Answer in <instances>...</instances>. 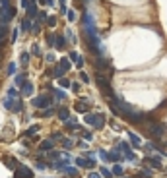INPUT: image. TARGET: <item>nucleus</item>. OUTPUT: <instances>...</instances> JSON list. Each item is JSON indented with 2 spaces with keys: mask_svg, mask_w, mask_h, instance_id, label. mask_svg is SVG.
I'll use <instances>...</instances> for the list:
<instances>
[{
  "mask_svg": "<svg viewBox=\"0 0 167 178\" xmlns=\"http://www.w3.org/2000/svg\"><path fill=\"white\" fill-rule=\"evenodd\" d=\"M16 15V8L10 4V0H0V23L8 25Z\"/></svg>",
  "mask_w": 167,
  "mask_h": 178,
  "instance_id": "nucleus-1",
  "label": "nucleus"
},
{
  "mask_svg": "<svg viewBox=\"0 0 167 178\" xmlns=\"http://www.w3.org/2000/svg\"><path fill=\"white\" fill-rule=\"evenodd\" d=\"M95 83L99 87H101V91L105 93L107 97H111L113 95V89H111V76H103L101 72H97V76H95Z\"/></svg>",
  "mask_w": 167,
  "mask_h": 178,
  "instance_id": "nucleus-2",
  "label": "nucleus"
},
{
  "mask_svg": "<svg viewBox=\"0 0 167 178\" xmlns=\"http://www.w3.org/2000/svg\"><path fill=\"white\" fill-rule=\"evenodd\" d=\"M146 128H148V132L154 135V138H163L165 135V126L161 122H154V120H148L146 122Z\"/></svg>",
  "mask_w": 167,
  "mask_h": 178,
  "instance_id": "nucleus-3",
  "label": "nucleus"
},
{
  "mask_svg": "<svg viewBox=\"0 0 167 178\" xmlns=\"http://www.w3.org/2000/svg\"><path fill=\"white\" fill-rule=\"evenodd\" d=\"M51 103H53V95H49V93L37 95L33 101H31V104H33L35 108H47V107H51Z\"/></svg>",
  "mask_w": 167,
  "mask_h": 178,
  "instance_id": "nucleus-4",
  "label": "nucleus"
},
{
  "mask_svg": "<svg viewBox=\"0 0 167 178\" xmlns=\"http://www.w3.org/2000/svg\"><path fill=\"white\" fill-rule=\"evenodd\" d=\"M84 122L91 124V126H95V128H103L105 126V116H103V114H86V116H84Z\"/></svg>",
  "mask_w": 167,
  "mask_h": 178,
  "instance_id": "nucleus-5",
  "label": "nucleus"
},
{
  "mask_svg": "<svg viewBox=\"0 0 167 178\" xmlns=\"http://www.w3.org/2000/svg\"><path fill=\"white\" fill-rule=\"evenodd\" d=\"M14 178H33V170L27 169L25 165H22L18 169H14Z\"/></svg>",
  "mask_w": 167,
  "mask_h": 178,
  "instance_id": "nucleus-6",
  "label": "nucleus"
},
{
  "mask_svg": "<svg viewBox=\"0 0 167 178\" xmlns=\"http://www.w3.org/2000/svg\"><path fill=\"white\" fill-rule=\"evenodd\" d=\"M74 163L80 166V169H93V166H95V159H93V157H90V159L78 157V159H74Z\"/></svg>",
  "mask_w": 167,
  "mask_h": 178,
  "instance_id": "nucleus-7",
  "label": "nucleus"
},
{
  "mask_svg": "<svg viewBox=\"0 0 167 178\" xmlns=\"http://www.w3.org/2000/svg\"><path fill=\"white\" fill-rule=\"evenodd\" d=\"M109 66H111V60L103 58V56H97V60H95V70H97V72H101V74H103Z\"/></svg>",
  "mask_w": 167,
  "mask_h": 178,
  "instance_id": "nucleus-8",
  "label": "nucleus"
},
{
  "mask_svg": "<svg viewBox=\"0 0 167 178\" xmlns=\"http://www.w3.org/2000/svg\"><path fill=\"white\" fill-rule=\"evenodd\" d=\"M68 60H70V62H76V66H78V68H82V66H84V58H82L80 54H78L76 50L68 52Z\"/></svg>",
  "mask_w": 167,
  "mask_h": 178,
  "instance_id": "nucleus-9",
  "label": "nucleus"
},
{
  "mask_svg": "<svg viewBox=\"0 0 167 178\" xmlns=\"http://www.w3.org/2000/svg\"><path fill=\"white\" fill-rule=\"evenodd\" d=\"M20 89H22V95H25V97L33 95V83H29V81H23L20 85Z\"/></svg>",
  "mask_w": 167,
  "mask_h": 178,
  "instance_id": "nucleus-10",
  "label": "nucleus"
},
{
  "mask_svg": "<svg viewBox=\"0 0 167 178\" xmlns=\"http://www.w3.org/2000/svg\"><path fill=\"white\" fill-rule=\"evenodd\" d=\"M109 161H113V163H121V161H124V157L121 155V151L115 147L111 153H109Z\"/></svg>",
  "mask_w": 167,
  "mask_h": 178,
  "instance_id": "nucleus-11",
  "label": "nucleus"
},
{
  "mask_svg": "<svg viewBox=\"0 0 167 178\" xmlns=\"http://www.w3.org/2000/svg\"><path fill=\"white\" fill-rule=\"evenodd\" d=\"M144 163L150 165V166H154V169H161V159H158V157H146Z\"/></svg>",
  "mask_w": 167,
  "mask_h": 178,
  "instance_id": "nucleus-12",
  "label": "nucleus"
},
{
  "mask_svg": "<svg viewBox=\"0 0 167 178\" xmlns=\"http://www.w3.org/2000/svg\"><path fill=\"white\" fill-rule=\"evenodd\" d=\"M84 101H86V103H82V101H78V103H76V111H78V112H87V111H90L91 103L87 101V99H84Z\"/></svg>",
  "mask_w": 167,
  "mask_h": 178,
  "instance_id": "nucleus-13",
  "label": "nucleus"
},
{
  "mask_svg": "<svg viewBox=\"0 0 167 178\" xmlns=\"http://www.w3.org/2000/svg\"><path fill=\"white\" fill-rule=\"evenodd\" d=\"M53 143H55L53 139H45V141H41V145H39V151H51V149L55 147Z\"/></svg>",
  "mask_w": 167,
  "mask_h": 178,
  "instance_id": "nucleus-14",
  "label": "nucleus"
},
{
  "mask_svg": "<svg viewBox=\"0 0 167 178\" xmlns=\"http://www.w3.org/2000/svg\"><path fill=\"white\" fill-rule=\"evenodd\" d=\"M66 45V37L64 35H55V46L56 49H64Z\"/></svg>",
  "mask_w": 167,
  "mask_h": 178,
  "instance_id": "nucleus-15",
  "label": "nucleus"
},
{
  "mask_svg": "<svg viewBox=\"0 0 167 178\" xmlns=\"http://www.w3.org/2000/svg\"><path fill=\"white\" fill-rule=\"evenodd\" d=\"M2 163H4V166H6V169H16V159L14 157H2Z\"/></svg>",
  "mask_w": 167,
  "mask_h": 178,
  "instance_id": "nucleus-16",
  "label": "nucleus"
},
{
  "mask_svg": "<svg viewBox=\"0 0 167 178\" xmlns=\"http://www.w3.org/2000/svg\"><path fill=\"white\" fill-rule=\"evenodd\" d=\"M68 116H70L68 107H60V108H59V118L62 120V122H66V120H68Z\"/></svg>",
  "mask_w": 167,
  "mask_h": 178,
  "instance_id": "nucleus-17",
  "label": "nucleus"
},
{
  "mask_svg": "<svg viewBox=\"0 0 167 178\" xmlns=\"http://www.w3.org/2000/svg\"><path fill=\"white\" fill-rule=\"evenodd\" d=\"M47 74H49V76H53V77H55V80H59V77H62V76H64V74H66V72H64V70H62V68H60V66H56V68H55V72H47Z\"/></svg>",
  "mask_w": 167,
  "mask_h": 178,
  "instance_id": "nucleus-18",
  "label": "nucleus"
},
{
  "mask_svg": "<svg viewBox=\"0 0 167 178\" xmlns=\"http://www.w3.org/2000/svg\"><path fill=\"white\" fill-rule=\"evenodd\" d=\"M59 66H60L64 72H68L70 68H72V62H70L68 58H60V60H59Z\"/></svg>",
  "mask_w": 167,
  "mask_h": 178,
  "instance_id": "nucleus-19",
  "label": "nucleus"
},
{
  "mask_svg": "<svg viewBox=\"0 0 167 178\" xmlns=\"http://www.w3.org/2000/svg\"><path fill=\"white\" fill-rule=\"evenodd\" d=\"M23 111V103L20 99H14V104H12V112H22Z\"/></svg>",
  "mask_w": 167,
  "mask_h": 178,
  "instance_id": "nucleus-20",
  "label": "nucleus"
},
{
  "mask_svg": "<svg viewBox=\"0 0 167 178\" xmlns=\"http://www.w3.org/2000/svg\"><path fill=\"white\" fill-rule=\"evenodd\" d=\"M27 15L29 18H35V15H37V4H27Z\"/></svg>",
  "mask_w": 167,
  "mask_h": 178,
  "instance_id": "nucleus-21",
  "label": "nucleus"
},
{
  "mask_svg": "<svg viewBox=\"0 0 167 178\" xmlns=\"http://www.w3.org/2000/svg\"><path fill=\"white\" fill-rule=\"evenodd\" d=\"M128 139H130V141H132V145H134V147H136V149L140 147V138H138V135H136V134H132V132H128Z\"/></svg>",
  "mask_w": 167,
  "mask_h": 178,
  "instance_id": "nucleus-22",
  "label": "nucleus"
},
{
  "mask_svg": "<svg viewBox=\"0 0 167 178\" xmlns=\"http://www.w3.org/2000/svg\"><path fill=\"white\" fill-rule=\"evenodd\" d=\"M14 99L16 97H8V99H4L2 104H4V108H8V111H12V104H14Z\"/></svg>",
  "mask_w": 167,
  "mask_h": 178,
  "instance_id": "nucleus-23",
  "label": "nucleus"
},
{
  "mask_svg": "<svg viewBox=\"0 0 167 178\" xmlns=\"http://www.w3.org/2000/svg\"><path fill=\"white\" fill-rule=\"evenodd\" d=\"M66 39H70V43H78V39H76V35H74V31L72 29H66Z\"/></svg>",
  "mask_w": 167,
  "mask_h": 178,
  "instance_id": "nucleus-24",
  "label": "nucleus"
},
{
  "mask_svg": "<svg viewBox=\"0 0 167 178\" xmlns=\"http://www.w3.org/2000/svg\"><path fill=\"white\" fill-rule=\"evenodd\" d=\"M123 172H124V169H123L121 165H115V166H113V176H115V174H117V176H123Z\"/></svg>",
  "mask_w": 167,
  "mask_h": 178,
  "instance_id": "nucleus-25",
  "label": "nucleus"
},
{
  "mask_svg": "<svg viewBox=\"0 0 167 178\" xmlns=\"http://www.w3.org/2000/svg\"><path fill=\"white\" fill-rule=\"evenodd\" d=\"M99 174L105 176V178H113V172H111V170H107L105 166H101V169H99Z\"/></svg>",
  "mask_w": 167,
  "mask_h": 178,
  "instance_id": "nucleus-26",
  "label": "nucleus"
},
{
  "mask_svg": "<svg viewBox=\"0 0 167 178\" xmlns=\"http://www.w3.org/2000/svg\"><path fill=\"white\" fill-rule=\"evenodd\" d=\"M60 141H62V147H64L66 151H68V149L72 147V145H74V141H72V139H64V138H62Z\"/></svg>",
  "mask_w": 167,
  "mask_h": 178,
  "instance_id": "nucleus-27",
  "label": "nucleus"
},
{
  "mask_svg": "<svg viewBox=\"0 0 167 178\" xmlns=\"http://www.w3.org/2000/svg\"><path fill=\"white\" fill-rule=\"evenodd\" d=\"M29 25H31L29 18H25V19H22V25H20V29H22V31H27V29H29Z\"/></svg>",
  "mask_w": 167,
  "mask_h": 178,
  "instance_id": "nucleus-28",
  "label": "nucleus"
},
{
  "mask_svg": "<svg viewBox=\"0 0 167 178\" xmlns=\"http://www.w3.org/2000/svg\"><path fill=\"white\" fill-rule=\"evenodd\" d=\"M4 37H6V25L0 23V46H2V43H4Z\"/></svg>",
  "mask_w": 167,
  "mask_h": 178,
  "instance_id": "nucleus-29",
  "label": "nucleus"
},
{
  "mask_svg": "<svg viewBox=\"0 0 167 178\" xmlns=\"http://www.w3.org/2000/svg\"><path fill=\"white\" fill-rule=\"evenodd\" d=\"M20 62H22V66H27V62H29V54H27V52H22V56H20Z\"/></svg>",
  "mask_w": 167,
  "mask_h": 178,
  "instance_id": "nucleus-30",
  "label": "nucleus"
},
{
  "mask_svg": "<svg viewBox=\"0 0 167 178\" xmlns=\"http://www.w3.org/2000/svg\"><path fill=\"white\" fill-rule=\"evenodd\" d=\"M37 132H39V126H31L27 132H23V135H35Z\"/></svg>",
  "mask_w": 167,
  "mask_h": 178,
  "instance_id": "nucleus-31",
  "label": "nucleus"
},
{
  "mask_svg": "<svg viewBox=\"0 0 167 178\" xmlns=\"http://www.w3.org/2000/svg\"><path fill=\"white\" fill-rule=\"evenodd\" d=\"M51 89H53V87H51ZM53 93H55V95H56V97L60 99V101H64V99H66V95H64V91H60V89H53Z\"/></svg>",
  "mask_w": 167,
  "mask_h": 178,
  "instance_id": "nucleus-32",
  "label": "nucleus"
},
{
  "mask_svg": "<svg viewBox=\"0 0 167 178\" xmlns=\"http://www.w3.org/2000/svg\"><path fill=\"white\" fill-rule=\"evenodd\" d=\"M51 114H55V108H51V107H47V108H45V111H43V114H41V116H43V118H49V116H51Z\"/></svg>",
  "mask_w": 167,
  "mask_h": 178,
  "instance_id": "nucleus-33",
  "label": "nucleus"
},
{
  "mask_svg": "<svg viewBox=\"0 0 167 178\" xmlns=\"http://www.w3.org/2000/svg\"><path fill=\"white\" fill-rule=\"evenodd\" d=\"M45 22H47V25H49V27H55V25H56V18H55V15H51V18H47Z\"/></svg>",
  "mask_w": 167,
  "mask_h": 178,
  "instance_id": "nucleus-34",
  "label": "nucleus"
},
{
  "mask_svg": "<svg viewBox=\"0 0 167 178\" xmlns=\"http://www.w3.org/2000/svg\"><path fill=\"white\" fill-rule=\"evenodd\" d=\"M31 54H33V56H41V49H39V45H33V46H31Z\"/></svg>",
  "mask_w": 167,
  "mask_h": 178,
  "instance_id": "nucleus-35",
  "label": "nucleus"
},
{
  "mask_svg": "<svg viewBox=\"0 0 167 178\" xmlns=\"http://www.w3.org/2000/svg\"><path fill=\"white\" fill-rule=\"evenodd\" d=\"M8 76H14L16 74V64H14V62H10V64H8Z\"/></svg>",
  "mask_w": 167,
  "mask_h": 178,
  "instance_id": "nucleus-36",
  "label": "nucleus"
},
{
  "mask_svg": "<svg viewBox=\"0 0 167 178\" xmlns=\"http://www.w3.org/2000/svg\"><path fill=\"white\" fill-rule=\"evenodd\" d=\"M64 172H66V174H70V176H76V174H78V170H76V169H72L70 165H68V166H66V169H64Z\"/></svg>",
  "mask_w": 167,
  "mask_h": 178,
  "instance_id": "nucleus-37",
  "label": "nucleus"
},
{
  "mask_svg": "<svg viewBox=\"0 0 167 178\" xmlns=\"http://www.w3.org/2000/svg\"><path fill=\"white\" fill-rule=\"evenodd\" d=\"M23 81H25V74H22V76H16V85H18V87L22 85Z\"/></svg>",
  "mask_w": 167,
  "mask_h": 178,
  "instance_id": "nucleus-38",
  "label": "nucleus"
},
{
  "mask_svg": "<svg viewBox=\"0 0 167 178\" xmlns=\"http://www.w3.org/2000/svg\"><path fill=\"white\" fill-rule=\"evenodd\" d=\"M99 157H101V159L105 161V163H109V153H105L103 149H99Z\"/></svg>",
  "mask_w": 167,
  "mask_h": 178,
  "instance_id": "nucleus-39",
  "label": "nucleus"
},
{
  "mask_svg": "<svg viewBox=\"0 0 167 178\" xmlns=\"http://www.w3.org/2000/svg\"><path fill=\"white\" fill-rule=\"evenodd\" d=\"M47 43H49L51 46H55V35H53V33H49V35H47Z\"/></svg>",
  "mask_w": 167,
  "mask_h": 178,
  "instance_id": "nucleus-40",
  "label": "nucleus"
},
{
  "mask_svg": "<svg viewBox=\"0 0 167 178\" xmlns=\"http://www.w3.org/2000/svg\"><path fill=\"white\" fill-rule=\"evenodd\" d=\"M59 80H60V87H64V89H66V87L70 85V81H68V80H64V76H62V77H59Z\"/></svg>",
  "mask_w": 167,
  "mask_h": 178,
  "instance_id": "nucleus-41",
  "label": "nucleus"
},
{
  "mask_svg": "<svg viewBox=\"0 0 167 178\" xmlns=\"http://www.w3.org/2000/svg\"><path fill=\"white\" fill-rule=\"evenodd\" d=\"M80 80H82L84 83H90V76H87V74H84V72H80Z\"/></svg>",
  "mask_w": 167,
  "mask_h": 178,
  "instance_id": "nucleus-42",
  "label": "nucleus"
},
{
  "mask_svg": "<svg viewBox=\"0 0 167 178\" xmlns=\"http://www.w3.org/2000/svg\"><path fill=\"white\" fill-rule=\"evenodd\" d=\"M51 139H53V141H60V139H62V134H60V132H56V134L51 135Z\"/></svg>",
  "mask_w": 167,
  "mask_h": 178,
  "instance_id": "nucleus-43",
  "label": "nucleus"
},
{
  "mask_svg": "<svg viewBox=\"0 0 167 178\" xmlns=\"http://www.w3.org/2000/svg\"><path fill=\"white\" fill-rule=\"evenodd\" d=\"M16 95H18V91H16L14 87H10L8 89V97H16Z\"/></svg>",
  "mask_w": 167,
  "mask_h": 178,
  "instance_id": "nucleus-44",
  "label": "nucleus"
},
{
  "mask_svg": "<svg viewBox=\"0 0 167 178\" xmlns=\"http://www.w3.org/2000/svg\"><path fill=\"white\" fill-rule=\"evenodd\" d=\"M84 132H86V134H84V138H86L87 141H91V139H93V135H91L90 132H87V130H84Z\"/></svg>",
  "mask_w": 167,
  "mask_h": 178,
  "instance_id": "nucleus-45",
  "label": "nucleus"
},
{
  "mask_svg": "<svg viewBox=\"0 0 167 178\" xmlns=\"http://www.w3.org/2000/svg\"><path fill=\"white\" fill-rule=\"evenodd\" d=\"M45 19H47V14H45V12H41V14H39V18H37V22H45Z\"/></svg>",
  "mask_w": 167,
  "mask_h": 178,
  "instance_id": "nucleus-46",
  "label": "nucleus"
},
{
  "mask_svg": "<svg viewBox=\"0 0 167 178\" xmlns=\"http://www.w3.org/2000/svg\"><path fill=\"white\" fill-rule=\"evenodd\" d=\"M47 62H56V56L55 54H47Z\"/></svg>",
  "mask_w": 167,
  "mask_h": 178,
  "instance_id": "nucleus-47",
  "label": "nucleus"
},
{
  "mask_svg": "<svg viewBox=\"0 0 167 178\" xmlns=\"http://www.w3.org/2000/svg\"><path fill=\"white\" fill-rule=\"evenodd\" d=\"M35 166H37L39 170H43V169H47V165H43V163H41V161H37V163H35Z\"/></svg>",
  "mask_w": 167,
  "mask_h": 178,
  "instance_id": "nucleus-48",
  "label": "nucleus"
},
{
  "mask_svg": "<svg viewBox=\"0 0 167 178\" xmlns=\"http://www.w3.org/2000/svg\"><path fill=\"white\" fill-rule=\"evenodd\" d=\"M70 85H72V91H80V83H70Z\"/></svg>",
  "mask_w": 167,
  "mask_h": 178,
  "instance_id": "nucleus-49",
  "label": "nucleus"
},
{
  "mask_svg": "<svg viewBox=\"0 0 167 178\" xmlns=\"http://www.w3.org/2000/svg\"><path fill=\"white\" fill-rule=\"evenodd\" d=\"M18 33H20L18 29H14V31H12V41H18Z\"/></svg>",
  "mask_w": 167,
  "mask_h": 178,
  "instance_id": "nucleus-50",
  "label": "nucleus"
},
{
  "mask_svg": "<svg viewBox=\"0 0 167 178\" xmlns=\"http://www.w3.org/2000/svg\"><path fill=\"white\" fill-rule=\"evenodd\" d=\"M66 14H68V19H70V22H74V19H76V14H74V12H66Z\"/></svg>",
  "mask_w": 167,
  "mask_h": 178,
  "instance_id": "nucleus-51",
  "label": "nucleus"
},
{
  "mask_svg": "<svg viewBox=\"0 0 167 178\" xmlns=\"http://www.w3.org/2000/svg\"><path fill=\"white\" fill-rule=\"evenodd\" d=\"M87 178H101V174H99V172H90V176Z\"/></svg>",
  "mask_w": 167,
  "mask_h": 178,
  "instance_id": "nucleus-52",
  "label": "nucleus"
},
{
  "mask_svg": "<svg viewBox=\"0 0 167 178\" xmlns=\"http://www.w3.org/2000/svg\"><path fill=\"white\" fill-rule=\"evenodd\" d=\"M45 4H49V6H55V0H47Z\"/></svg>",
  "mask_w": 167,
  "mask_h": 178,
  "instance_id": "nucleus-53",
  "label": "nucleus"
},
{
  "mask_svg": "<svg viewBox=\"0 0 167 178\" xmlns=\"http://www.w3.org/2000/svg\"><path fill=\"white\" fill-rule=\"evenodd\" d=\"M27 2H29V4H33V2H35V0H27Z\"/></svg>",
  "mask_w": 167,
  "mask_h": 178,
  "instance_id": "nucleus-54",
  "label": "nucleus"
},
{
  "mask_svg": "<svg viewBox=\"0 0 167 178\" xmlns=\"http://www.w3.org/2000/svg\"><path fill=\"white\" fill-rule=\"evenodd\" d=\"M39 2H41V4H45V2H47V0H39Z\"/></svg>",
  "mask_w": 167,
  "mask_h": 178,
  "instance_id": "nucleus-55",
  "label": "nucleus"
}]
</instances>
